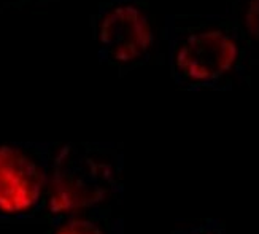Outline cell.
<instances>
[{
    "label": "cell",
    "instance_id": "cell-1",
    "mask_svg": "<svg viewBox=\"0 0 259 234\" xmlns=\"http://www.w3.org/2000/svg\"><path fill=\"white\" fill-rule=\"evenodd\" d=\"M165 42L170 76L185 91H229L250 72L251 45L226 15H165Z\"/></svg>",
    "mask_w": 259,
    "mask_h": 234
},
{
    "label": "cell",
    "instance_id": "cell-2",
    "mask_svg": "<svg viewBox=\"0 0 259 234\" xmlns=\"http://www.w3.org/2000/svg\"><path fill=\"white\" fill-rule=\"evenodd\" d=\"M122 199V143L58 142L51 164L45 225L78 212L121 206Z\"/></svg>",
    "mask_w": 259,
    "mask_h": 234
},
{
    "label": "cell",
    "instance_id": "cell-3",
    "mask_svg": "<svg viewBox=\"0 0 259 234\" xmlns=\"http://www.w3.org/2000/svg\"><path fill=\"white\" fill-rule=\"evenodd\" d=\"M58 142H0V228L45 225Z\"/></svg>",
    "mask_w": 259,
    "mask_h": 234
},
{
    "label": "cell",
    "instance_id": "cell-4",
    "mask_svg": "<svg viewBox=\"0 0 259 234\" xmlns=\"http://www.w3.org/2000/svg\"><path fill=\"white\" fill-rule=\"evenodd\" d=\"M91 32L100 64L119 76L156 58V21L150 0H99Z\"/></svg>",
    "mask_w": 259,
    "mask_h": 234
},
{
    "label": "cell",
    "instance_id": "cell-5",
    "mask_svg": "<svg viewBox=\"0 0 259 234\" xmlns=\"http://www.w3.org/2000/svg\"><path fill=\"white\" fill-rule=\"evenodd\" d=\"M41 234H124L121 206L78 212L48 223Z\"/></svg>",
    "mask_w": 259,
    "mask_h": 234
},
{
    "label": "cell",
    "instance_id": "cell-6",
    "mask_svg": "<svg viewBox=\"0 0 259 234\" xmlns=\"http://www.w3.org/2000/svg\"><path fill=\"white\" fill-rule=\"evenodd\" d=\"M251 47L259 45V0H226L224 11Z\"/></svg>",
    "mask_w": 259,
    "mask_h": 234
},
{
    "label": "cell",
    "instance_id": "cell-7",
    "mask_svg": "<svg viewBox=\"0 0 259 234\" xmlns=\"http://www.w3.org/2000/svg\"><path fill=\"white\" fill-rule=\"evenodd\" d=\"M170 234H226V225L220 218H200L183 223Z\"/></svg>",
    "mask_w": 259,
    "mask_h": 234
},
{
    "label": "cell",
    "instance_id": "cell-8",
    "mask_svg": "<svg viewBox=\"0 0 259 234\" xmlns=\"http://www.w3.org/2000/svg\"><path fill=\"white\" fill-rule=\"evenodd\" d=\"M56 2V0H0L2 8H30V7H45Z\"/></svg>",
    "mask_w": 259,
    "mask_h": 234
}]
</instances>
